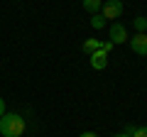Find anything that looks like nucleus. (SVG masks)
Here are the masks:
<instances>
[{
  "mask_svg": "<svg viewBox=\"0 0 147 137\" xmlns=\"http://www.w3.org/2000/svg\"><path fill=\"white\" fill-rule=\"evenodd\" d=\"M0 135L3 137H22L25 135V118L17 113H5L0 118Z\"/></svg>",
  "mask_w": 147,
  "mask_h": 137,
  "instance_id": "1",
  "label": "nucleus"
},
{
  "mask_svg": "<svg viewBox=\"0 0 147 137\" xmlns=\"http://www.w3.org/2000/svg\"><path fill=\"white\" fill-rule=\"evenodd\" d=\"M100 10H103L105 20H118L123 15V0H105L100 5Z\"/></svg>",
  "mask_w": 147,
  "mask_h": 137,
  "instance_id": "2",
  "label": "nucleus"
},
{
  "mask_svg": "<svg viewBox=\"0 0 147 137\" xmlns=\"http://www.w3.org/2000/svg\"><path fill=\"white\" fill-rule=\"evenodd\" d=\"M108 34H110V42H113V44H123V42H127V39H130L123 22H113V25H110V30H108Z\"/></svg>",
  "mask_w": 147,
  "mask_h": 137,
  "instance_id": "3",
  "label": "nucleus"
},
{
  "mask_svg": "<svg viewBox=\"0 0 147 137\" xmlns=\"http://www.w3.org/2000/svg\"><path fill=\"white\" fill-rule=\"evenodd\" d=\"M127 42H130V49H132L135 54L147 56V34H145V32H137L135 37H130Z\"/></svg>",
  "mask_w": 147,
  "mask_h": 137,
  "instance_id": "4",
  "label": "nucleus"
},
{
  "mask_svg": "<svg viewBox=\"0 0 147 137\" xmlns=\"http://www.w3.org/2000/svg\"><path fill=\"white\" fill-rule=\"evenodd\" d=\"M91 66H93L96 71L105 68V66H108V54H105L103 49H96V52L91 54Z\"/></svg>",
  "mask_w": 147,
  "mask_h": 137,
  "instance_id": "5",
  "label": "nucleus"
},
{
  "mask_svg": "<svg viewBox=\"0 0 147 137\" xmlns=\"http://www.w3.org/2000/svg\"><path fill=\"white\" fill-rule=\"evenodd\" d=\"M100 5H103V0H84V10L91 12V15H96L100 10Z\"/></svg>",
  "mask_w": 147,
  "mask_h": 137,
  "instance_id": "6",
  "label": "nucleus"
},
{
  "mask_svg": "<svg viewBox=\"0 0 147 137\" xmlns=\"http://www.w3.org/2000/svg\"><path fill=\"white\" fill-rule=\"evenodd\" d=\"M96 49H100V42H98V39H86V42H84V52H86V54H93Z\"/></svg>",
  "mask_w": 147,
  "mask_h": 137,
  "instance_id": "7",
  "label": "nucleus"
},
{
  "mask_svg": "<svg viewBox=\"0 0 147 137\" xmlns=\"http://www.w3.org/2000/svg\"><path fill=\"white\" fill-rule=\"evenodd\" d=\"M132 25H135L137 32H147V17L145 15H137L135 20H132Z\"/></svg>",
  "mask_w": 147,
  "mask_h": 137,
  "instance_id": "8",
  "label": "nucleus"
},
{
  "mask_svg": "<svg viewBox=\"0 0 147 137\" xmlns=\"http://www.w3.org/2000/svg\"><path fill=\"white\" fill-rule=\"evenodd\" d=\"M103 25H105V17H103V15H98V12L91 15V27H93V30H100Z\"/></svg>",
  "mask_w": 147,
  "mask_h": 137,
  "instance_id": "9",
  "label": "nucleus"
},
{
  "mask_svg": "<svg viewBox=\"0 0 147 137\" xmlns=\"http://www.w3.org/2000/svg\"><path fill=\"white\" fill-rule=\"evenodd\" d=\"M113 47H115V44L110 42V39H108V42H100V49H103L105 54H110V49H113Z\"/></svg>",
  "mask_w": 147,
  "mask_h": 137,
  "instance_id": "10",
  "label": "nucleus"
},
{
  "mask_svg": "<svg viewBox=\"0 0 147 137\" xmlns=\"http://www.w3.org/2000/svg\"><path fill=\"white\" fill-rule=\"evenodd\" d=\"M132 137H147V125H145V127H137Z\"/></svg>",
  "mask_w": 147,
  "mask_h": 137,
  "instance_id": "11",
  "label": "nucleus"
},
{
  "mask_svg": "<svg viewBox=\"0 0 147 137\" xmlns=\"http://www.w3.org/2000/svg\"><path fill=\"white\" fill-rule=\"evenodd\" d=\"M135 130H137V125H127V127H125V130H123V132H125V135H130V137H132V135H135Z\"/></svg>",
  "mask_w": 147,
  "mask_h": 137,
  "instance_id": "12",
  "label": "nucleus"
},
{
  "mask_svg": "<svg viewBox=\"0 0 147 137\" xmlns=\"http://www.w3.org/2000/svg\"><path fill=\"white\" fill-rule=\"evenodd\" d=\"M3 115H5V100L0 98V118H3Z\"/></svg>",
  "mask_w": 147,
  "mask_h": 137,
  "instance_id": "13",
  "label": "nucleus"
},
{
  "mask_svg": "<svg viewBox=\"0 0 147 137\" xmlns=\"http://www.w3.org/2000/svg\"><path fill=\"white\" fill-rule=\"evenodd\" d=\"M79 137H98V135H96V132H81Z\"/></svg>",
  "mask_w": 147,
  "mask_h": 137,
  "instance_id": "14",
  "label": "nucleus"
},
{
  "mask_svg": "<svg viewBox=\"0 0 147 137\" xmlns=\"http://www.w3.org/2000/svg\"><path fill=\"white\" fill-rule=\"evenodd\" d=\"M113 137H130V135H125V132H118V135H113Z\"/></svg>",
  "mask_w": 147,
  "mask_h": 137,
  "instance_id": "15",
  "label": "nucleus"
},
{
  "mask_svg": "<svg viewBox=\"0 0 147 137\" xmlns=\"http://www.w3.org/2000/svg\"><path fill=\"white\" fill-rule=\"evenodd\" d=\"M145 34H147V32H145Z\"/></svg>",
  "mask_w": 147,
  "mask_h": 137,
  "instance_id": "16",
  "label": "nucleus"
}]
</instances>
